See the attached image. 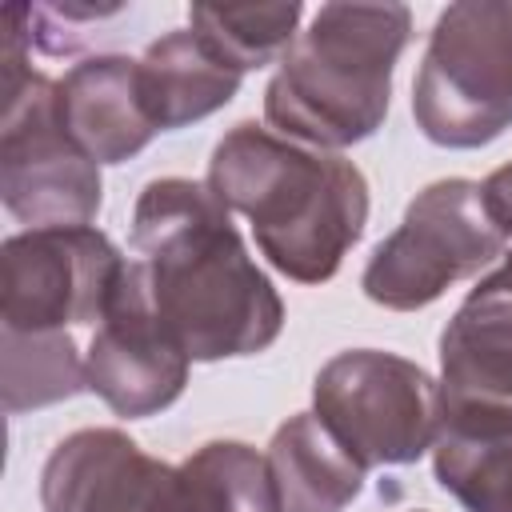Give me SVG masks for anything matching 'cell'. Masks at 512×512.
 Instances as JSON below:
<instances>
[{"instance_id":"1","label":"cell","mask_w":512,"mask_h":512,"mask_svg":"<svg viewBox=\"0 0 512 512\" xmlns=\"http://www.w3.org/2000/svg\"><path fill=\"white\" fill-rule=\"evenodd\" d=\"M132 252L160 324L188 360L256 356L280 336L284 304L208 184L184 176L144 184Z\"/></svg>"},{"instance_id":"2","label":"cell","mask_w":512,"mask_h":512,"mask_svg":"<svg viewBox=\"0 0 512 512\" xmlns=\"http://www.w3.org/2000/svg\"><path fill=\"white\" fill-rule=\"evenodd\" d=\"M208 188L252 224L268 264L300 284L332 280L368 224V180L352 160L300 148L252 120L212 148Z\"/></svg>"},{"instance_id":"3","label":"cell","mask_w":512,"mask_h":512,"mask_svg":"<svg viewBox=\"0 0 512 512\" xmlns=\"http://www.w3.org/2000/svg\"><path fill=\"white\" fill-rule=\"evenodd\" d=\"M44 512H280L268 456L208 440L180 464L148 456L120 428L64 436L40 472Z\"/></svg>"},{"instance_id":"4","label":"cell","mask_w":512,"mask_h":512,"mask_svg":"<svg viewBox=\"0 0 512 512\" xmlns=\"http://www.w3.org/2000/svg\"><path fill=\"white\" fill-rule=\"evenodd\" d=\"M408 32L404 4H324L264 88L268 124L312 148L368 140L388 116Z\"/></svg>"},{"instance_id":"5","label":"cell","mask_w":512,"mask_h":512,"mask_svg":"<svg viewBox=\"0 0 512 512\" xmlns=\"http://www.w3.org/2000/svg\"><path fill=\"white\" fill-rule=\"evenodd\" d=\"M4 28V132H0V196L4 208L32 228H76L100 212V164L88 160L60 124L56 80L24 56V8L0 12Z\"/></svg>"},{"instance_id":"6","label":"cell","mask_w":512,"mask_h":512,"mask_svg":"<svg viewBox=\"0 0 512 512\" xmlns=\"http://www.w3.org/2000/svg\"><path fill=\"white\" fill-rule=\"evenodd\" d=\"M412 116L440 148H480L512 128V4L468 0L440 12L412 84Z\"/></svg>"},{"instance_id":"7","label":"cell","mask_w":512,"mask_h":512,"mask_svg":"<svg viewBox=\"0 0 512 512\" xmlns=\"http://www.w3.org/2000/svg\"><path fill=\"white\" fill-rule=\"evenodd\" d=\"M504 252V232L484 208L476 180H436L408 204L388 240L376 244L360 288L372 304L416 312L440 300L456 280L476 276Z\"/></svg>"},{"instance_id":"8","label":"cell","mask_w":512,"mask_h":512,"mask_svg":"<svg viewBox=\"0 0 512 512\" xmlns=\"http://www.w3.org/2000/svg\"><path fill=\"white\" fill-rule=\"evenodd\" d=\"M312 404L364 468L412 464L440 436V384L396 352H336L316 372Z\"/></svg>"},{"instance_id":"9","label":"cell","mask_w":512,"mask_h":512,"mask_svg":"<svg viewBox=\"0 0 512 512\" xmlns=\"http://www.w3.org/2000/svg\"><path fill=\"white\" fill-rule=\"evenodd\" d=\"M116 244L92 228H28L0 248V332L52 336L96 328L124 276Z\"/></svg>"},{"instance_id":"10","label":"cell","mask_w":512,"mask_h":512,"mask_svg":"<svg viewBox=\"0 0 512 512\" xmlns=\"http://www.w3.org/2000/svg\"><path fill=\"white\" fill-rule=\"evenodd\" d=\"M188 356L160 324L140 264L128 260L124 276L112 292L104 320L92 328L84 348L88 388L116 416H152L168 408L188 384Z\"/></svg>"},{"instance_id":"11","label":"cell","mask_w":512,"mask_h":512,"mask_svg":"<svg viewBox=\"0 0 512 512\" xmlns=\"http://www.w3.org/2000/svg\"><path fill=\"white\" fill-rule=\"evenodd\" d=\"M440 408H512V256L464 296L440 336Z\"/></svg>"},{"instance_id":"12","label":"cell","mask_w":512,"mask_h":512,"mask_svg":"<svg viewBox=\"0 0 512 512\" xmlns=\"http://www.w3.org/2000/svg\"><path fill=\"white\" fill-rule=\"evenodd\" d=\"M56 112L72 144L96 164H120L156 136L140 100L136 60L128 56L80 60L56 80Z\"/></svg>"},{"instance_id":"13","label":"cell","mask_w":512,"mask_h":512,"mask_svg":"<svg viewBox=\"0 0 512 512\" xmlns=\"http://www.w3.org/2000/svg\"><path fill=\"white\" fill-rule=\"evenodd\" d=\"M136 80L152 128L172 132L224 108L240 92L244 72L232 68L204 36L180 28L144 48L136 60Z\"/></svg>"},{"instance_id":"14","label":"cell","mask_w":512,"mask_h":512,"mask_svg":"<svg viewBox=\"0 0 512 512\" xmlns=\"http://www.w3.org/2000/svg\"><path fill=\"white\" fill-rule=\"evenodd\" d=\"M432 468L464 512H512V408H440Z\"/></svg>"},{"instance_id":"15","label":"cell","mask_w":512,"mask_h":512,"mask_svg":"<svg viewBox=\"0 0 512 512\" xmlns=\"http://www.w3.org/2000/svg\"><path fill=\"white\" fill-rule=\"evenodd\" d=\"M268 468L280 512H344L364 488V464L320 424L316 412L288 416L272 444Z\"/></svg>"},{"instance_id":"16","label":"cell","mask_w":512,"mask_h":512,"mask_svg":"<svg viewBox=\"0 0 512 512\" xmlns=\"http://www.w3.org/2000/svg\"><path fill=\"white\" fill-rule=\"evenodd\" d=\"M304 8L296 0L288 4H192L188 20L192 32L204 36L232 68L248 72L272 60H284L292 40L300 36Z\"/></svg>"},{"instance_id":"17","label":"cell","mask_w":512,"mask_h":512,"mask_svg":"<svg viewBox=\"0 0 512 512\" xmlns=\"http://www.w3.org/2000/svg\"><path fill=\"white\" fill-rule=\"evenodd\" d=\"M0 360H4V408L28 412L56 400H68L88 388L84 356L72 332L52 336H20L0 332Z\"/></svg>"},{"instance_id":"18","label":"cell","mask_w":512,"mask_h":512,"mask_svg":"<svg viewBox=\"0 0 512 512\" xmlns=\"http://www.w3.org/2000/svg\"><path fill=\"white\" fill-rule=\"evenodd\" d=\"M124 4H32L24 8L28 44H36L44 56L76 52L92 40V28L120 16Z\"/></svg>"},{"instance_id":"19","label":"cell","mask_w":512,"mask_h":512,"mask_svg":"<svg viewBox=\"0 0 512 512\" xmlns=\"http://www.w3.org/2000/svg\"><path fill=\"white\" fill-rule=\"evenodd\" d=\"M480 192H484V208H488L492 224H496L504 236H512V160L500 164V168L480 184Z\"/></svg>"}]
</instances>
